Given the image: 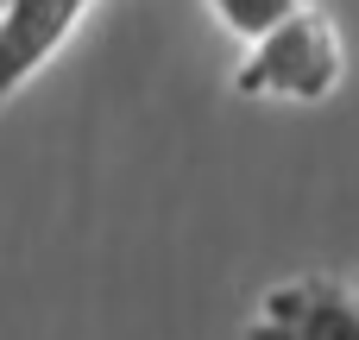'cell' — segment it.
Masks as SVG:
<instances>
[{
	"instance_id": "cell-1",
	"label": "cell",
	"mask_w": 359,
	"mask_h": 340,
	"mask_svg": "<svg viewBox=\"0 0 359 340\" xmlns=\"http://www.w3.org/2000/svg\"><path fill=\"white\" fill-rule=\"evenodd\" d=\"M347 76V44L341 25L322 6H297L290 19H278L271 32H259L233 69V95L246 101H290V107H316L341 88Z\"/></svg>"
},
{
	"instance_id": "cell-2",
	"label": "cell",
	"mask_w": 359,
	"mask_h": 340,
	"mask_svg": "<svg viewBox=\"0 0 359 340\" xmlns=\"http://www.w3.org/2000/svg\"><path fill=\"white\" fill-rule=\"evenodd\" d=\"M246 340H359V290L328 271L284 278L259 297Z\"/></svg>"
},
{
	"instance_id": "cell-3",
	"label": "cell",
	"mask_w": 359,
	"mask_h": 340,
	"mask_svg": "<svg viewBox=\"0 0 359 340\" xmlns=\"http://www.w3.org/2000/svg\"><path fill=\"white\" fill-rule=\"evenodd\" d=\"M95 0H0V101H13L88 19Z\"/></svg>"
},
{
	"instance_id": "cell-4",
	"label": "cell",
	"mask_w": 359,
	"mask_h": 340,
	"mask_svg": "<svg viewBox=\"0 0 359 340\" xmlns=\"http://www.w3.org/2000/svg\"><path fill=\"white\" fill-rule=\"evenodd\" d=\"M303 0H208V13L221 19V32H233L240 44H252L259 32H271L278 19H290Z\"/></svg>"
}]
</instances>
